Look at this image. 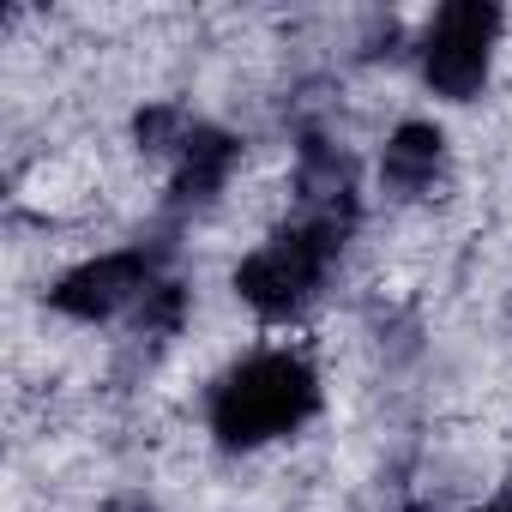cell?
Returning a JSON list of instances; mask_svg holds the SVG:
<instances>
[{
  "mask_svg": "<svg viewBox=\"0 0 512 512\" xmlns=\"http://www.w3.org/2000/svg\"><path fill=\"white\" fill-rule=\"evenodd\" d=\"M320 410V380L308 368V356L296 350H266L247 356L241 368H229L211 392V434L229 452L266 446L278 434H296L308 416Z\"/></svg>",
  "mask_w": 512,
  "mask_h": 512,
  "instance_id": "6da1fadb",
  "label": "cell"
},
{
  "mask_svg": "<svg viewBox=\"0 0 512 512\" xmlns=\"http://www.w3.org/2000/svg\"><path fill=\"white\" fill-rule=\"evenodd\" d=\"M344 229L338 217H302L290 229H278L266 247H253L247 260L235 266V290L253 314L266 320H290L314 302V290L326 284L338 247H344Z\"/></svg>",
  "mask_w": 512,
  "mask_h": 512,
  "instance_id": "7a4b0ae2",
  "label": "cell"
},
{
  "mask_svg": "<svg viewBox=\"0 0 512 512\" xmlns=\"http://www.w3.org/2000/svg\"><path fill=\"white\" fill-rule=\"evenodd\" d=\"M494 37H500V7H488V0H452V7L434 13V25L422 37V79L446 103H470L488 85Z\"/></svg>",
  "mask_w": 512,
  "mask_h": 512,
  "instance_id": "3957f363",
  "label": "cell"
},
{
  "mask_svg": "<svg viewBox=\"0 0 512 512\" xmlns=\"http://www.w3.org/2000/svg\"><path fill=\"white\" fill-rule=\"evenodd\" d=\"M157 290V253L145 247H121V253H97V260L73 266L55 290H49V308L67 314V320H115L121 308H139L145 296Z\"/></svg>",
  "mask_w": 512,
  "mask_h": 512,
  "instance_id": "277c9868",
  "label": "cell"
},
{
  "mask_svg": "<svg viewBox=\"0 0 512 512\" xmlns=\"http://www.w3.org/2000/svg\"><path fill=\"white\" fill-rule=\"evenodd\" d=\"M241 145L223 133V127H187V139L175 145V181H169V199L175 205H205L217 199V187L229 181Z\"/></svg>",
  "mask_w": 512,
  "mask_h": 512,
  "instance_id": "5b68a950",
  "label": "cell"
},
{
  "mask_svg": "<svg viewBox=\"0 0 512 512\" xmlns=\"http://www.w3.org/2000/svg\"><path fill=\"white\" fill-rule=\"evenodd\" d=\"M440 163H446V139L434 121H404L392 139H386V157H380V175L392 193L404 199H422L434 181H440Z\"/></svg>",
  "mask_w": 512,
  "mask_h": 512,
  "instance_id": "8992f818",
  "label": "cell"
},
{
  "mask_svg": "<svg viewBox=\"0 0 512 512\" xmlns=\"http://www.w3.org/2000/svg\"><path fill=\"white\" fill-rule=\"evenodd\" d=\"M133 127H139V145H145V151H175V145L187 139V121H181V109H175V103L145 109Z\"/></svg>",
  "mask_w": 512,
  "mask_h": 512,
  "instance_id": "52a82bcc",
  "label": "cell"
},
{
  "mask_svg": "<svg viewBox=\"0 0 512 512\" xmlns=\"http://www.w3.org/2000/svg\"><path fill=\"white\" fill-rule=\"evenodd\" d=\"M133 320H139L145 332H175V326H181V290H175V284H157V290L133 308Z\"/></svg>",
  "mask_w": 512,
  "mask_h": 512,
  "instance_id": "ba28073f",
  "label": "cell"
},
{
  "mask_svg": "<svg viewBox=\"0 0 512 512\" xmlns=\"http://www.w3.org/2000/svg\"><path fill=\"white\" fill-rule=\"evenodd\" d=\"M488 512H512V482H506V488H500V494L488 500Z\"/></svg>",
  "mask_w": 512,
  "mask_h": 512,
  "instance_id": "9c48e42d",
  "label": "cell"
},
{
  "mask_svg": "<svg viewBox=\"0 0 512 512\" xmlns=\"http://www.w3.org/2000/svg\"><path fill=\"white\" fill-rule=\"evenodd\" d=\"M109 512H151L145 500H121V506H109Z\"/></svg>",
  "mask_w": 512,
  "mask_h": 512,
  "instance_id": "30bf717a",
  "label": "cell"
}]
</instances>
